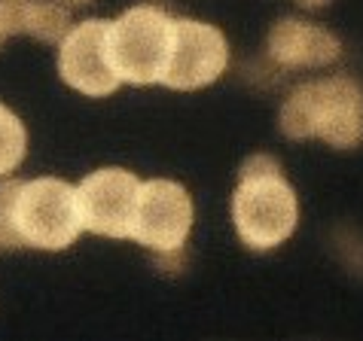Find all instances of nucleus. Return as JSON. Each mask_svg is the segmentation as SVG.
<instances>
[{"instance_id":"1","label":"nucleus","mask_w":363,"mask_h":341,"mask_svg":"<svg viewBox=\"0 0 363 341\" xmlns=\"http://www.w3.org/2000/svg\"><path fill=\"white\" fill-rule=\"evenodd\" d=\"M83 232L77 186L58 177L0 183V247L67 250Z\"/></svg>"},{"instance_id":"2","label":"nucleus","mask_w":363,"mask_h":341,"mask_svg":"<svg viewBox=\"0 0 363 341\" xmlns=\"http://www.w3.org/2000/svg\"><path fill=\"white\" fill-rule=\"evenodd\" d=\"M281 134L290 140H324L333 149L363 144V86L348 74H333L296 86L278 113Z\"/></svg>"},{"instance_id":"3","label":"nucleus","mask_w":363,"mask_h":341,"mask_svg":"<svg viewBox=\"0 0 363 341\" xmlns=\"http://www.w3.org/2000/svg\"><path fill=\"white\" fill-rule=\"evenodd\" d=\"M232 223L241 244L257 253L281 247L296 232L299 198L278 158L257 153L241 165L238 186L232 192Z\"/></svg>"},{"instance_id":"4","label":"nucleus","mask_w":363,"mask_h":341,"mask_svg":"<svg viewBox=\"0 0 363 341\" xmlns=\"http://www.w3.org/2000/svg\"><path fill=\"white\" fill-rule=\"evenodd\" d=\"M171 40H174V16L159 4H138L125 9L116 22H107V55L116 76L132 86H153L162 79Z\"/></svg>"},{"instance_id":"5","label":"nucleus","mask_w":363,"mask_h":341,"mask_svg":"<svg viewBox=\"0 0 363 341\" xmlns=\"http://www.w3.org/2000/svg\"><path fill=\"white\" fill-rule=\"evenodd\" d=\"M193 198L174 180H140L132 241L147 247L162 265L177 262L189 229H193Z\"/></svg>"},{"instance_id":"6","label":"nucleus","mask_w":363,"mask_h":341,"mask_svg":"<svg viewBox=\"0 0 363 341\" xmlns=\"http://www.w3.org/2000/svg\"><path fill=\"white\" fill-rule=\"evenodd\" d=\"M229 67V43L217 25L199 18H174V40L162 74L165 88L174 92H196L217 83Z\"/></svg>"},{"instance_id":"7","label":"nucleus","mask_w":363,"mask_h":341,"mask_svg":"<svg viewBox=\"0 0 363 341\" xmlns=\"http://www.w3.org/2000/svg\"><path fill=\"white\" fill-rule=\"evenodd\" d=\"M140 180L125 168H98L77 186L83 229L101 238L132 241V223L138 210Z\"/></svg>"},{"instance_id":"8","label":"nucleus","mask_w":363,"mask_h":341,"mask_svg":"<svg viewBox=\"0 0 363 341\" xmlns=\"http://www.w3.org/2000/svg\"><path fill=\"white\" fill-rule=\"evenodd\" d=\"M58 74L74 92L86 98H110L123 86L107 55V22L86 18L70 25L58 43Z\"/></svg>"},{"instance_id":"9","label":"nucleus","mask_w":363,"mask_h":341,"mask_svg":"<svg viewBox=\"0 0 363 341\" xmlns=\"http://www.w3.org/2000/svg\"><path fill=\"white\" fill-rule=\"evenodd\" d=\"M266 55L284 70H320L342 58V40L318 22L281 18L266 37Z\"/></svg>"},{"instance_id":"10","label":"nucleus","mask_w":363,"mask_h":341,"mask_svg":"<svg viewBox=\"0 0 363 341\" xmlns=\"http://www.w3.org/2000/svg\"><path fill=\"white\" fill-rule=\"evenodd\" d=\"M70 6L62 0H34L31 4V22L28 34L40 43H62V37L70 31Z\"/></svg>"},{"instance_id":"11","label":"nucleus","mask_w":363,"mask_h":341,"mask_svg":"<svg viewBox=\"0 0 363 341\" xmlns=\"http://www.w3.org/2000/svg\"><path fill=\"white\" fill-rule=\"evenodd\" d=\"M28 153V132L13 110L0 104V177L13 174Z\"/></svg>"},{"instance_id":"12","label":"nucleus","mask_w":363,"mask_h":341,"mask_svg":"<svg viewBox=\"0 0 363 341\" xmlns=\"http://www.w3.org/2000/svg\"><path fill=\"white\" fill-rule=\"evenodd\" d=\"M34 0H0V46L13 34H28Z\"/></svg>"},{"instance_id":"13","label":"nucleus","mask_w":363,"mask_h":341,"mask_svg":"<svg viewBox=\"0 0 363 341\" xmlns=\"http://www.w3.org/2000/svg\"><path fill=\"white\" fill-rule=\"evenodd\" d=\"M296 4H299L302 9H324V6L333 4V0H296Z\"/></svg>"},{"instance_id":"14","label":"nucleus","mask_w":363,"mask_h":341,"mask_svg":"<svg viewBox=\"0 0 363 341\" xmlns=\"http://www.w3.org/2000/svg\"><path fill=\"white\" fill-rule=\"evenodd\" d=\"M62 4H67V6H89V4H95V0H62Z\"/></svg>"}]
</instances>
